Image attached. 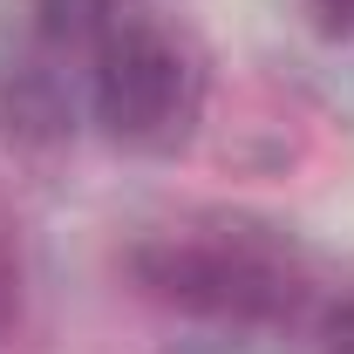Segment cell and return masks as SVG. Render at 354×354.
<instances>
[{
  "instance_id": "6da1fadb",
  "label": "cell",
  "mask_w": 354,
  "mask_h": 354,
  "mask_svg": "<svg viewBox=\"0 0 354 354\" xmlns=\"http://www.w3.org/2000/svg\"><path fill=\"white\" fill-rule=\"evenodd\" d=\"M130 272L150 300L205 320H286L300 300V259L272 225L157 232L130 252Z\"/></svg>"
},
{
  "instance_id": "7a4b0ae2",
  "label": "cell",
  "mask_w": 354,
  "mask_h": 354,
  "mask_svg": "<svg viewBox=\"0 0 354 354\" xmlns=\"http://www.w3.org/2000/svg\"><path fill=\"white\" fill-rule=\"evenodd\" d=\"M198 95H205V75L191 48L150 21H123L95 48V123L116 143H136V150L177 143L198 116Z\"/></svg>"
},
{
  "instance_id": "3957f363",
  "label": "cell",
  "mask_w": 354,
  "mask_h": 354,
  "mask_svg": "<svg viewBox=\"0 0 354 354\" xmlns=\"http://www.w3.org/2000/svg\"><path fill=\"white\" fill-rule=\"evenodd\" d=\"M0 136L21 150V157H55L68 150L75 136V102H68V82L55 68L48 48H28V55H7L0 62Z\"/></svg>"
},
{
  "instance_id": "277c9868",
  "label": "cell",
  "mask_w": 354,
  "mask_h": 354,
  "mask_svg": "<svg viewBox=\"0 0 354 354\" xmlns=\"http://www.w3.org/2000/svg\"><path fill=\"white\" fill-rule=\"evenodd\" d=\"M123 28V0H35V41L48 55H95Z\"/></svg>"
},
{
  "instance_id": "5b68a950",
  "label": "cell",
  "mask_w": 354,
  "mask_h": 354,
  "mask_svg": "<svg viewBox=\"0 0 354 354\" xmlns=\"http://www.w3.org/2000/svg\"><path fill=\"white\" fill-rule=\"evenodd\" d=\"M320 354H354V293L341 307H327V320H320Z\"/></svg>"
},
{
  "instance_id": "8992f818",
  "label": "cell",
  "mask_w": 354,
  "mask_h": 354,
  "mask_svg": "<svg viewBox=\"0 0 354 354\" xmlns=\"http://www.w3.org/2000/svg\"><path fill=\"white\" fill-rule=\"evenodd\" d=\"M313 14H320L327 28H354V0H313Z\"/></svg>"
}]
</instances>
